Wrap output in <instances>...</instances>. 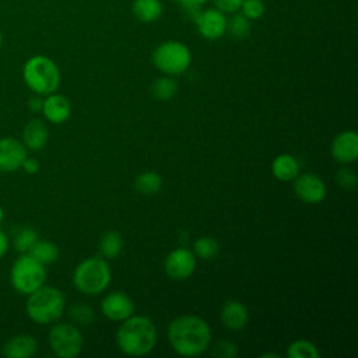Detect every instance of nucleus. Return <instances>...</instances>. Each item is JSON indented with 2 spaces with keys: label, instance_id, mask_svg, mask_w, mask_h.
Instances as JSON below:
<instances>
[{
  "label": "nucleus",
  "instance_id": "f257e3e1",
  "mask_svg": "<svg viewBox=\"0 0 358 358\" xmlns=\"http://www.w3.org/2000/svg\"><path fill=\"white\" fill-rule=\"evenodd\" d=\"M168 340L176 354L197 357L210 347L211 329L200 316L182 315L169 323Z\"/></svg>",
  "mask_w": 358,
  "mask_h": 358
},
{
  "label": "nucleus",
  "instance_id": "f03ea898",
  "mask_svg": "<svg viewBox=\"0 0 358 358\" xmlns=\"http://www.w3.org/2000/svg\"><path fill=\"white\" fill-rule=\"evenodd\" d=\"M119 350L131 357L150 354L157 344V329L147 316H130L122 322L116 331Z\"/></svg>",
  "mask_w": 358,
  "mask_h": 358
},
{
  "label": "nucleus",
  "instance_id": "7ed1b4c3",
  "mask_svg": "<svg viewBox=\"0 0 358 358\" xmlns=\"http://www.w3.org/2000/svg\"><path fill=\"white\" fill-rule=\"evenodd\" d=\"M27 296L25 312L34 323L52 324L64 313L66 299L63 292L56 287L43 284Z\"/></svg>",
  "mask_w": 358,
  "mask_h": 358
},
{
  "label": "nucleus",
  "instance_id": "20e7f679",
  "mask_svg": "<svg viewBox=\"0 0 358 358\" xmlns=\"http://www.w3.org/2000/svg\"><path fill=\"white\" fill-rule=\"evenodd\" d=\"M22 80L25 85L36 95H49L56 92L60 85V71L56 63L43 56L29 57L22 67Z\"/></svg>",
  "mask_w": 358,
  "mask_h": 358
},
{
  "label": "nucleus",
  "instance_id": "39448f33",
  "mask_svg": "<svg viewBox=\"0 0 358 358\" xmlns=\"http://www.w3.org/2000/svg\"><path fill=\"white\" fill-rule=\"evenodd\" d=\"M110 282V268L105 259L88 257L77 264L73 273L74 287L85 295H96Z\"/></svg>",
  "mask_w": 358,
  "mask_h": 358
},
{
  "label": "nucleus",
  "instance_id": "423d86ee",
  "mask_svg": "<svg viewBox=\"0 0 358 358\" xmlns=\"http://www.w3.org/2000/svg\"><path fill=\"white\" fill-rule=\"evenodd\" d=\"M46 281V268L29 253H21L11 264L10 282L15 292L29 295Z\"/></svg>",
  "mask_w": 358,
  "mask_h": 358
},
{
  "label": "nucleus",
  "instance_id": "0eeeda50",
  "mask_svg": "<svg viewBox=\"0 0 358 358\" xmlns=\"http://www.w3.org/2000/svg\"><path fill=\"white\" fill-rule=\"evenodd\" d=\"M192 62L190 50L178 41H166L158 45L152 52L154 66L166 76H179L185 73Z\"/></svg>",
  "mask_w": 358,
  "mask_h": 358
},
{
  "label": "nucleus",
  "instance_id": "6e6552de",
  "mask_svg": "<svg viewBox=\"0 0 358 358\" xmlns=\"http://www.w3.org/2000/svg\"><path fill=\"white\" fill-rule=\"evenodd\" d=\"M49 345L59 358H76L84 347V338L77 326L55 322L49 330Z\"/></svg>",
  "mask_w": 358,
  "mask_h": 358
},
{
  "label": "nucleus",
  "instance_id": "1a4fd4ad",
  "mask_svg": "<svg viewBox=\"0 0 358 358\" xmlns=\"http://www.w3.org/2000/svg\"><path fill=\"white\" fill-rule=\"evenodd\" d=\"M164 270L172 280H185L196 270V256L189 249L178 248L165 257Z\"/></svg>",
  "mask_w": 358,
  "mask_h": 358
},
{
  "label": "nucleus",
  "instance_id": "9d476101",
  "mask_svg": "<svg viewBox=\"0 0 358 358\" xmlns=\"http://www.w3.org/2000/svg\"><path fill=\"white\" fill-rule=\"evenodd\" d=\"M28 150L15 137L0 138V173H11L21 169Z\"/></svg>",
  "mask_w": 358,
  "mask_h": 358
},
{
  "label": "nucleus",
  "instance_id": "9b49d317",
  "mask_svg": "<svg viewBox=\"0 0 358 358\" xmlns=\"http://www.w3.org/2000/svg\"><path fill=\"white\" fill-rule=\"evenodd\" d=\"M294 192L299 200L308 204H317L326 197V186L323 180L312 172L298 173L295 176Z\"/></svg>",
  "mask_w": 358,
  "mask_h": 358
},
{
  "label": "nucleus",
  "instance_id": "f8f14e48",
  "mask_svg": "<svg viewBox=\"0 0 358 358\" xmlns=\"http://www.w3.org/2000/svg\"><path fill=\"white\" fill-rule=\"evenodd\" d=\"M101 312L112 322H123L133 315L134 303L124 292L113 291L102 299Z\"/></svg>",
  "mask_w": 358,
  "mask_h": 358
},
{
  "label": "nucleus",
  "instance_id": "ddd939ff",
  "mask_svg": "<svg viewBox=\"0 0 358 358\" xmlns=\"http://www.w3.org/2000/svg\"><path fill=\"white\" fill-rule=\"evenodd\" d=\"M194 22L197 25L199 34L206 39H218L227 31V18L224 13L218 8H208L200 11L194 17Z\"/></svg>",
  "mask_w": 358,
  "mask_h": 358
},
{
  "label": "nucleus",
  "instance_id": "4468645a",
  "mask_svg": "<svg viewBox=\"0 0 358 358\" xmlns=\"http://www.w3.org/2000/svg\"><path fill=\"white\" fill-rule=\"evenodd\" d=\"M331 157L341 162L350 164L358 158V134L355 130H345L338 133L330 145Z\"/></svg>",
  "mask_w": 358,
  "mask_h": 358
},
{
  "label": "nucleus",
  "instance_id": "2eb2a0df",
  "mask_svg": "<svg viewBox=\"0 0 358 358\" xmlns=\"http://www.w3.org/2000/svg\"><path fill=\"white\" fill-rule=\"evenodd\" d=\"M38 351V341L34 336L21 333L10 337L1 347L6 358H31Z\"/></svg>",
  "mask_w": 358,
  "mask_h": 358
},
{
  "label": "nucleus",
  "instance_id": "dca6fc26",
  "mask_svg": "<svg viewBox=\"0 0 358 358\" xmlns=\"http://www.w3.org/2000/svg\"><path fill=\"white\" fill-rule=\"evenodd\" d=\"M42 113L48 122L60 124L70 117L71 105L64 95L53 92L46 95V98L43 99Z\"/></svg>",
  "mask_w": 358,
  "mask_h": 358
},
{
  "label": "nucleus",
  "instance_id": "f3484780",
  "mask_svg": "<svg viewBox=\"0 0 358 358\" xmlns=\"http://www.w3.org/2000/svg\"><path fill=\"white\" fill-rule=\"evenodd\" d=\"M221 323L229 330H242L249 320L248 309L243 303L229 299L227 301L220 310Z\"/></svg>",
  "mask_w": 358,
  "mask_h": 358
},
{
  "label": "nucleus",
  "instance_id": "a211bd4d",
  "mask_svg": "<svg viewBox=\"0 0 358 358\" xmlns=\"http://www.w3.org/2000/svg\"><path fill=\"white\" fill-rule=\"evenodd\" d=\"M49 140V130L43 120L31 119L22 130V144L27 150L41 151Z\"/></svg>",
  "mask_w": 358,
  "mask_h": 358
},
{
  "label": "nucleus",
  "instance_id": "6ab92c4d",
  "mask_svg": "<svg viewBox=\"0 0 358 358\" xmlns=\"http://www.w3.org/2000/svg\"><path fill=\"white\" fill-rule=\"evenodd\" d=\"M271 172L275 179L288 182L295 179V176L299 173V164L291 154H280L271 164Z\"/></svg>",
  "mask_w": 358,
  "mask_h": 358
},
{
  "label": "nucleus",
  "instance_id": "aec40b11",
  "mask_svg": "<svg viewBox=\"0 0 358 358\" xmlns=\"http://www.w3.org/2000/svg\"><path fill=\"white\" fill-rule=\"evenodd\" d=\"M133 14L141 22H154L162 15V3L159 0H134Z\"/></svg>",
  "mask_w": 358,
  "mask_h": 358
},
{
  "label": "nucleus",
  "instance_id": "412c9836",
  "mask_svg": "<svg viewBox=\"0 0 358 358\" xmlns=\"http://www.w3.org/2000/svg\"><path fill=\"white\" fill-rule=\"evenodd\" d=\"M34 259H36L43 266L52 264L59 257V248L56 243L45 239H38L28 252Z\"/></svg>",
  "mask_w": 358,
  "mask_h": 358
},
{
  "label": "nucleus",
  "instance_id": "4be33fe9",
  "mask_svg": "<svg viewBox=\"0 0 358 358\" xmlns=\"http://www.w3.org/2000/svg\"><path fill=\"white\" fill-rule=\"evenodd\" d=\"M161 187H162V178L159 173L152 171L143 172L134 179L136 192L144 196L155 194L161 190Z\"/></svg>",
  "mask_w": 358,
  "mask_h": 358
},
{
  "label": "nucleus",
  "instance_id": "5701e85b",
  "mask_svg": "<svg viewBox=\"0 0 358 358\" xmlns=\"http://www.w3.org/2000/svg\"><path fill=\"white\" fill-rule=\"evenodd\" d=\"M123 248V239L117 231H106L99 239V250L105 259H116Z\"/></svg>",
  "mask_w": 358,
  "mask_h": 358
},
{
  "label": "nucleus",
  "instance_id": "b1692460",
  "mask_svg": "<svg viewBox=\"0 0 358 358\" xmlns=\"http://www.w3.org/2000/svg\"><path fill=\"white\" fill-rule=\"evenodd\" d=\"M178 91V83L171 76L158 77L151 84V94L158 101H169Z\"/></svg>",
  "mask_w": 358,
  "mask_h": 358
},
{
  "label": "nucleus",
  "instance_id": "393cba45",
  "mask_svg": "<svg viewBox=\"0 0 358 358\" xmlns=\"http://www.w3.org/2000/svg\"><path fill=\"white\" fill-rule=\"evenodd\" d=\"M67 312L71 322L78 326H90L95 319V313L92 308L84 302H76L70 305Z\"/></svg>",
  "mask_w": 358,
  "mask_h": 358
},
{
  "label": "nucleus",
  "instance_id": "a878e982",
  "mask_svg": "<svg viewBox=\"0 0 358 358\" xmlns=\"http://www.w3.org/2000/svg\"><path fill=\"white\" fill-rule=\"evenodd\" d=\"M287 357L289 358H319L317 347L308 340H295L287 347Z\"/></svg>",
  "mask_w": 358,
  "mask_h": 358
},
{
  "label": "nucleus",
  "instance_id": "bb28decb",
  "mask_svg": "<svg viewBox=\"0 0 358 358\" xmlns=\"http://www.w3.org/2000/svg\"><path fill=\"white\" fill-rule=\"evenodd\" d=\"M38 241V232L32 227H22L14 236L13 246L18 253H28L32 245Z\"/></svg>",
  "mask_w": 358,
  "mask_h": 358
},
{
  "label": "nucleus",
  "instance_id": "cd10ccee",
  "mask_svg": "<svg viewBox=\"0 0 358 358\" xmlns=\"http://www.w3.org/2000/svg\"><path fill=\"white\" fill-rule=\"evenodd\" d=\"M193 250H194V256H197L203 260H210L218 255L220 245L215 239H213L210 236H201L194 242Z\"/></svg>",
  "mask_w": 358,
  "mask_h": 358
},
{
  "label": "nucleus",
  "instance_id": "c85d7f7f",
  "mask_svg": "<svg viewBox=\"0 0 358 358\" xmlns=\"http://www.w3.org/2000/svg\"><path fill=\"white\" fill-rule=\"evenodd\" d=\"M227 29L235 39H243L250 32V22L243 14H236L227 21Z\"/></svg>",
  "mask_w": 358,
  "mask_h": 358
},
{
  "label": "nucleus",
  "instance_id": "c756f323",
  "mask_svg": "<svg viewBox=\"0 0 358 358\" xmlns=\"http://www.w3.org/2000/svg\"><path fill=\"white\" fill-rule=\"evenodd\" d=\"M211 355L215 358H235L238 355V348L235 343L229 340H220L211 347Z\"/></svg>",
  "mask_w": 358,
  "mask_h": 358
},
{
  "label": "nucleus",
  "instance_id": "7c9ffc66",
  "mask_svg": "<svg viewBox=\"0 0 358 358\" xmlns=\"http://www.w3.org/2000/svg\"><path fill=\"white\" fill-rule=\"evenodd\" d=\"M241 10L248 20H257L264 14V3L262 0H243Z\"/></svg>",
  "mask_w": 358,
  "mask_h": 358
},
{
  "label": "nucleus",
  "instance_id": "2f4dec72",
  "mask_svg": "<svg viewBox=\"0 0 358 358\" xmlns=\"http://www.w3.org/2000/svg\"><path fill=\"white\" fill-rule=\"evenodd\" d=\"M334 179H336L337 185L343 189H352L357 186V182H358L357 173L350 168H340L336 172Z\"/></svg>",
  "mask_w": 358,
  "mask_h": 358
},
{
  "label": "nucleus",
  "instance_id": "473e14b6",
  "mask_svg": "<svg viewBox=\"0 0 358 358\" xmlns=\"http://www.w3.org/2000/svg\"><path fill=\"white\" fill-rule=\"evenodd\" d=\"M243 0H214L217 8L222 13H235L241 8Z\"/></svg>",
  "mask_w": 358,
  "mask_h": 358
},
{
  "label": "nucleus",
  "instance_id": "72a5a7b5",
  "mask_svg": "<svg viewBox=\"0 0 358 358\" xmlns=\"http://www.w3.org/2000/svg\"><path fill=\"white\" fill-rule=\"evenodd\" d=\"M39 168H41L39 161H38L36 158L28 157V155H27V158L24 159V162H22V165H21V169H22L25 173H28V175H35V173H38V172H39Z\"/></svg>",
  "mask_w": 358,
  "mask_h": 358
},
{
  "label": "nucleus",
  "instance_id": "f704fd0d",
  "mask_svg": "<svg viewBox=\"0 0 358 358\" xmlns=\"http://www.w3.org/2000/svg\"><path fill=\"white\" fill-rule=\"evenodd\" d=\"M42 105H43V99L41 98V95H36V94L32 98H29V101H28V108L34 113L42 112Z\"/></svg>",
  "mask_w": 358,
  "mask_h": 358
},
{
  "label": "nucleus",
  "instance_id": "c9c22d12",
  "mask_svg": "<svg viewBox=\"0 0 358 358\" xmlns=\"http://www.w3.org/2000/svg\"><path fill=\"white\" fill-rule=\"evenodd\" d=\"M8 248H10V241L7 235L0 229V260L6 256V253L8 252Z\"/></svg>",
  "mask_w": 358,
  "mask_h": 358
},
{
  "label": "nucleus",
  "instance_id": "e433bc0d",
  "mask_svg": "<svg viewBox=\"0 0 358 358\" xmlns=\"http://www.w3.org/2000/svg\"><path fill=\"white\" fill-rule=\"evenodd\" d=\"M175 1L186 8H197L199 6L204 4L207 0H175Z\"/></svg>",
  "mask_w": 358,
  "mask_h": 358
},
{
  "label": "nucleus",
  "instance_id": "4c0bfd02",
  "mask_svg": "<svg viewBox=\"0 0 358 358\" xmlns=\"http://www.w3.org/2000/svg\"><path fill=\"white\" fill-rule=\"evenodd\" d=\"M3 220H4V210H3V207L0 206V224L3 222Z\"/></svg>",
  "mask_w": 358,
  "mask_h": 358
},
{
  "label": "nucleus",
  "instance_id": "58836bf2",
  "mask_svg": "<svg viewBox=\"0 0 358 358\" xmlns=\"http://www.w3.org/2000/svg\"><path fill=\"white\" fill-rule=\"evenodd\" d=\"M262 357H263V358H264V357H275V358H278L280 355H278V354H263Z\"/></svg>",
  "mask_w": 358,
  "mask_h": 358
},
{
  "label": "nucleus",
  "instance_id": "ea45409f",
  "mask_svg": "<svg viewBox=\"0 0 358 358\" xmlns=\"http://www.w3.org/2000/svg\"><path fill=\"white\" fill-rule=\"evenodd\" d=\"M1 45H3V35H1V32H0V49H1Z\"/></svg>",
  "mask_w": 358,
  "mask_h": 358
}]
</instances>
